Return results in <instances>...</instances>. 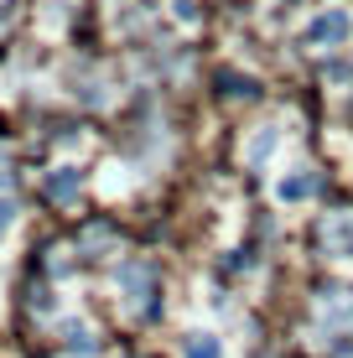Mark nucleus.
<instances>
[{
    "instance_id": "f257e3e1",
    "label": "nucleus",
    "mask_w": 353,
    "mask_h": 358,
    "mask_svg": "<svg viewBox=\"0 0 353 358\" xmlns=\"http://www.w3.org/2000/svg\"><path fill=\"white\" fill-rule=\"evenodd\" d=\"M348 27H353V21H348V10H327V16H317V21L307 27V42H312V47L338 42V36H348Z\"/></svg>"
},
{
    "instance_id": "f03ea898",
    "label": "nucleus",
    "mask_w": 353,
    "mask_h": 358,
    "mask_svg": "<svg viewBox=\"0 0 353 358\" xmlns=\"http://www.w3.org/2000/svg\"><path fill=\"white\" fill-rule=\"evenodd\" d=\"M10 218H16V208H10V197H0V234H6Z\"/></svg>"
},
{
    "instance_id": "7ed1b4c3",
    "label": "nucleus",
    "mask_w": 353,
    "mask_h": 358,
    "mask_svg": "<svg viewBox=\"0 0 353 358\" xmlns=\"http://www.w3.org/2000/svg\"><path fill=\"white\" fill-rule=\"evenodd\" d=\"M192 358H213V343H192Z\"/></svg>"
}]
</instances>
